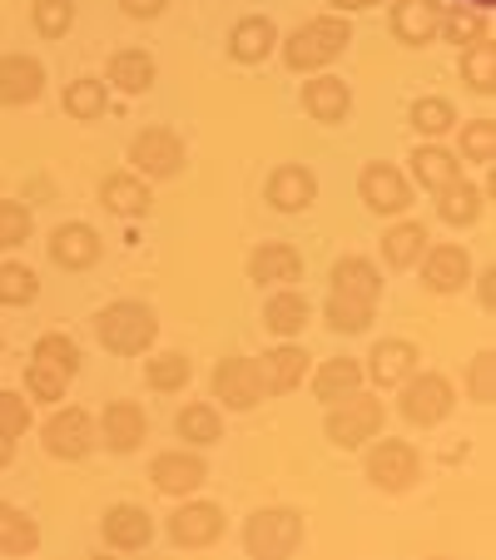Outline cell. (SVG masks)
I'll use <instances>...</instances> for the list:
<instances>
[{
  "mask_svg": "<svg viewBox=\"0 0 496 560\" xmlns=\"http://www.w3.org/2000/svg\"><path fill=\"white\" fill-rule=\"evenodd\" d=\"M348 45H353V15L323 11V15H313V21L293 25V31L278 40V60L293 74H323L348 55Z\"/></svg>",
  "mask_w": 496,
  "mask_h": 560,
  "instance_id": "obj_1",
  "label": "cell"
},
{
  "mask_svg": "<svg viewBox=\"0 0 496 560\" xmlns=\"http://www.w3.org/2000/svg\"><path fill=\"white\" fill-rule=\"evenodd\" d=\"M95 342L109 352V358H145L159 342V313L139 298H115L95 313Z\"/></svg>",
  "mask_w": 496,
  "mask_h": 560,
  "instance_id": "obj_2",
  "label": "cell"
},
{
  "mask_svg": "<svg viewBox=\"0 0 496 560\" xmlns=\"http://www.w3.org/2000/svg\"><path fill=\"white\" fill-rule=\"evenodd\" d=\"M323 412H327L323 417V436L338 446V452H362V446L388 427V402H382L372 387H358L353 397L323 407Z\"/></svg>",
  "mask_w": 496,
  "mask_h": 560,
  "instance_id": "obj_3",
  "label": "cell"
},
{
  "mask_svg": "<svg viewBox=\"0 0 496 560\" xmlns=\"http://www.w3.org/2000/svg\"><path fill=\"white\" fill-rule=\"evenodd\" d=\"M362 476H368V487L382 491V497H407L417 481H423V452L402 436H372L362 446Z\"/></svg>",
  "mask_w": 496,
  "mask_h": 560,
  "instance_id": "obj_4",
  "label": "cell"
},
{
  "mask_svg": "<svg viewBox=\"0 0 496 560\" xmlns=\"http://www.w3.org/2000/svg\"><path fill=\"white\" fill-rule=\"evenodd\" d=\"M397 417L407 427H423V432H432V427H442L447 417L457 412V387L447 372H432V368H417L407 382H397Z\"/></svg>",
  "mask_w": 496,
  "mask_h": 560,
  "instance_id": "obj_5",
  "label": "cell"
},
{
  "mask_svg": "<svg viewBox=\"0 0 496 560\" xmlns=\"http://www.w3.org/2000/svg\"><path fill=\"white\" fill-rule=\"evenodd\" d=\"M125 164L149 184H170V179H180L184 164H189V144H184V135L170 125H145L129 139Z\"/></svg>",
  "mask_w": 496,
  "mask_h": 560,
  "instance_id": "obj_6",
  "label": "cell"
},
{
  "mask_svg": "<svg viewBox=\"0 0 496 560\" xmlns=\"http://www.w3.org/2000/svg\"><path fill=\"white\" fill-rule=\"evenodd\" d=\"M308 536V521L303 511L293 506H258L254 516L243 521V550L254 560H288Z\"/></svg>",
  "mask_w": 496,
  "mask_h": 560,
  "instance_id": "obj_7",
  "label": "cell"
},
{
  "mask_svg": "<svg viewBox=\"0 0 496 560\" xmlns=\"http://www.w3.org/2000/svg\"><path fill=\"white\" fill-rule=\"evenodd\" d=\"M41 446L45 456L55 462H90L100 446V432H95V417L85 407H50V417L41 422Z\"/></svg>",
  "mask_w": 496,
  "mask_h": 560,
  "instance_id": "obj_8",
  "label": "cell"
},
{
  "mask_svg": "<svg viewBox=\"0 0 496 560\" xmlns=\"http://www.w3.org/2000/svg\"><path fill=\"white\" fill-rule=\"evenodd\" d=\"M358 199H362V209L378 213V219H402V213H412L417 189H412L407 170H397L388 159H368L358 174Z\"/></svg>",
  "mask_w": 496,
  "mask_h": 560,
  "instance_id": "obj_9",
  "label": "cell"
},
{
  "mask_svg": "<svg viewBox=\"0 0 496 560\" xmlns=\"http://www.w3.org/2000/svg\"><path fill=\"white\" fill-rule=\"evenodd\" d=\"M229 530V516H223L219 501H204V497H184L180 506L164 516V536L174 540L180 550H209L223 540Z\"/></svg>",
  "mask_w": 496,
  "mask_h": 560,
  "instance_id": "obj_10",
  "label": "cell"
},
{
  "mask_svg": "<svg viewBox=\"0 0 496 560\" xmlns=\"http://www.w3.org/2000/svg\"><path fill=\"white\" fill-rule=\"evenodd\" d=\"M209 387H214V402L229 407V412H254V407L268 402L264 392V372H258V358H219L209 372Z\"/></svg>",
  "mask_w": 496,
  "mask_h": 560,
  "instance_id": "obj_11",
  "label": "cell"
},
{
  "mask_svg": "<svg viewBox=\"0 0 496 560\" xmlns=\"http://www.w3.org/2000/svg\"><path fill=\"white\" fill-rule=\"evenodd\" d=\"M149 481H154L159 497H194V491L209 481V462H204L199 446H170V452L149 456Z\"/></svg>",
  "mask_w": 496,
  "mask_h": 560,
  "instance_id": "obj_12",
  "label": "cell"
},
{
  "mask_svg": "<svg viewBox=\"0 0 496 560\" xmlns=\"http://www.w3.org/2000/svg\"><path fill=\"white\" fill-rule=\"evenodd\" d=\"M95 432L109 456H135L139 446L149 442V412L139 402L115 397V402H105V412L95 417Z\"/></svg>",
  "mask_w": 496,
  "mask_h": 560,
  "instance_id": "obj_13",
  "label": "cell"
},
{
  "mask_svg": "<svg viewBox=\"0 0 496 560\" xmlns=\"http://www.w3.org/2000/svg\"><path fill=\"white\" fill-rule=\"evenodd\" d=\"M417 273H423V288L437 298H452V293H466L472 283L476 264L462 244H427V254L417 258Z\"/></svg>",
  "mask_w": 496,
  "mask_h": 560,
  "instance_id": "obj_14",
  "label": "cell"
},
{
  "mask_svg": "<svg viewBox=\"0 0 496 560\" xmlns=\"http://www.w3.org/2000/svg\"><path fill=\"white\" fill-rule=\"evenodd\" d=\"M417 368H423V348L412 338H382V342H372V352L362 358V377H368L372 392H392Z\"/></svg>",
  "mask_w": 496,
  "mask_h": 560,
  "instance_id": "obj_15",
  "label": "cell"
},
{
  "mask_svg": "<svg viewBox=\"0 0 496 560\" xmlns=\"http://www.w3.org/2000/svg\"><path fill=\"white\" fill-rule=\"evenodd\" d=\"M45 248H50V264L60 268V273H90V268L105 258V238H100V229L95 223H80V219L60 223Z\"/></svg>",
  "mask_w": 496,
  "mask_h": 560,
  "instance_id": "obj_16",
  "label": "cell"
},
{
  "mask_svg": "<svg viewBox=\"0 0 496 560\" xmlns=\"http://www.w3.org/2000/svg\"><path fill=\"white\" fill-rule=\"evenodd\" d=\"M45 100V65L31 50L0 55V109H31Z\"/></svg>",
  "mask_w": 496,
  "mask_h": 560,
  "instance_id": "obj_17",
  "label": "cell"
},
{
  "mask_svg": "<svg viewBox=\"0 0 496 560\" xmlns=\"http://www.w3.org/2000/svg\"><path fill=\"white\" fill-rule=\"evenodd\" d=\"M308 85L298 90V105H303V115L313 119V125H348L353 115V85L343 80V74L323 70V74H303Z\"/></svg>",
  "mask_w": 496,
  "mask_h": 560,
  "instance_id": "obj_18",
  "label": "cell"
},
{
  "mask_svg": "<svg viewBox=\"0 0 496 560\" xmlns=\"http://www.w3.org/2000/svg\"><path fill=\"white\" fill-rule=\"evenodd\" d=\"M159 536L154 516H149L145 506H135V501H115V506L100 516V540H105L109 550H125V556H135V550H149Z\"/></svg>",
  "mask_w": 496,
  "mask_h": 560,
  "instance_id": "obj_19",
  "label": "cell"
},
{
  "mask_svg": "<svg viewBox=\"0 0 496 560\" xmlns=\"http://www.w3.org/2000/svg\"><path fill=\"white\" fill-rule=\"evenodd\" d=\"M442 25V0H388V31L407 50H427Z\"/></svg>",
  "mask_w": 496,
  "mask_h": 560,
  "instance_id": "obj_20",
  "label": "cell"
},
{
  "mask_svg": "<svg viewBox=\"0 0 496 560\" xmlns=\"http://www.w3.org/2000/svg\"><path fill=\"white\" fill-rule=\"evenodd\" d=\"M264 203L274 213H303V209H313V203H318V174H313V164H278V170H268Z\"/></svg>",
  "mask_w": 496,
  "mask_h": 560,
  "instance_id": "obj_21",
  "label": "cell"
},
{
  "mask_svg": "<svg viewBox=\"0 0 496 560\" xmlns=\"http://www.w3.org/2000/svg\"><path fill=\"white\" fill-rule=\"evenodd\" d=\"M100 209L115 213V219H149L154 213V184L139 179L135 170H115L100 179Z\"/></svg>",
  "mask_w": 496,
  "mask_h": 560,
  "instance_id": "obj_22",
  "label": "cell"
},
{
  "mask_svg": "<svg viewBox=\"0 0 496 560\" xmlns=\"http://www.w3.org/2000/svg\"><path fill=\"white\" fill-rule=\"evenodd\" d=\"M427 244H432L427 223L402 213V219H388V229H382V238H378V254H382V264H388V273H407V268H417V258L427 254Z\"/></svg>",
  "mask_w": 496,
  "mask_h": 560,
  "instance_id": "obj_23",
  "label": "cell"
},
{
  "mask_svg": "<svg viewBox=\"0 0 496 560\" xmlns=\"http://www.w3.org/2000/svg\"><path fill=\"white\" fill-rule=\"evenodd\" d=\"M243 268H249V283H258V288H293V283H303V254H298L293 244H284V238L258 244Z\"/></svg>",
  "mask_w": 496,
  "mask_h": 560,
  "instance_id": "obj_24",
  "label": "cell"
},
{
  "mask_svg": "<svg viewBox=\"0 0 496 560\" xmlns=\"http://www.w3.org/2000/svg\"><path fill=\"white\" fill-rule=\"evenodd\" d=\"M278 40H284V31H278L268 15H239V21L229 25L223 50H229L233 65H264L268 55H278Z\"/></svg>",
  "mask_w": 496,
  "mask_h": 560,
  "instance_id": "obj_25",
  "label": "cell"
},
{
  "mask_svg": "<svg viewBox=\"0 0 496 560\" xmlns=\"http://www.w3.org/2000/svg\"><path fill=\"white\" fill-rule=\"evenodd\" d=\"M407 179L412 189H447L452 179H462V159H457V149H447L442 139H423V144L407 154Z\"/></svg>",
  "mask_w": 496,
  "mask_h": 560,
  "instance_id": "obj_26",
  "label": "cell"
},
{
  "mask_svg": "<svg viewBox=\"0 0 496 560\" xmlns=\"http://www.w3.org/2000/svg\"><path fill=\"white\" fill-rule=\"evenodd\" d=\"M308 348L298 338H284L278 348H268L264 358H258V372H264V392L268 397H288V392H298L308 382Z\"/></svg>",
  "mask_w": 496,
  "mask_h": 560,
  "instance_id": "obj_27",
  "label": "cell"
},
{
  "mask_svg": "<svg viewBox=\"0 0 496 560\" xmlns=\"http://www.w3.org/2000/svg\"><path fill=\"white\" fill-rule=\"evenodd\" d=\"M154 80H159V65H154V55L139 50V45L115 50V55H109V65H105V85L119 90V95H129V100L149 95V90H154Z\"/></svg>",
  "mask_w": 496,
  "mask_h": 560,
  "instance_id": "obj_28",
  "label": "cell"
},
{
  "mask_svg": "<svg viewBox=\"0 0 496 560\" xmlns=\"http://www.w3.org/2000/svg\"><path fill=\"white\" fill-rule=\"evenodd\" d=\"M308 387H313V402L318 407L343 402V397H353L358 387H368V377H362V358H327V362H318V368L308 372Z\"/></svg>",
  "mask_w": 496,
  "mask_h": 560,
  "instance_id": "obj_29",
  "label": "cell"
},
{
  "mask_svg": "<svg viewBox=\"0 0 496 560\" xmlns=\"http://www.w3.org/2000/svg\"><path fill=\"white\" fill-rule=\"evenodd\" d=\"M308 323H313V303H308L298 288H268V298H264V328L274 332L278 342H284V338H303Z\"/></svg>",
  "mask_w": 496,
  "mask_h": 560,
  "instance_id": "obj_30",
  "label": "cell"
},
{
  "mask_svg": "<svg viewBox=\"0 0 496 560\" xmlns=\"http://www.w3.org/2000/svg\"><path fill=\"white\" fill-rule=\"evenodd\" d=\"M382 264L362 254H343L327 273V293H348V298H368V303H382Z\"/></svg>",
  "mask_w": 496,
  "mask_h": 560,
  "instance_id": "obj_31",
  "label": "cell"
},
{
  "mask_svg": "<svg viewBox=\"0 0 496 560\" xmlns=\"http://www.w3.org/2000/svg\"><path fill=\"white\" fill-rule=\"evenodd\" d=\"M437 199V223H447V229H472V223H482V213H486V189L482 184H472L462 174V179H452L447 189H437L432 194Z\"/></svg>",
  "mask_w": 496,
  "mask_h": 560,
  "instance_id": "obj_32",
  "label": "cell"
},
{
  "mask_svg": "<svg viewBox=\"0 0 496 560\" xmlns=\"http://www.w3.org/2000/svg\"><path fill=\"white\" fill-rule=\"evenodd\" d=\"M318 317H323L327 332L358 338V332H368L372 323H378V303H368V298H348V293H327L323 307H318Z\"/></svg>",
  "mask_w": 496,
  "mask_h": 560,
  "instance_id": "obj_33",
  "label": "cell"
},
{
  "mask_svg": "<svg viewBox=\"0 0 496 560\" xmlns=\"http://www.w3.org/2000/svg\"><path fill=\"white\" fill-rule=\"evenodd\" d=\"M60 109L74 119V125H100L109 115V85L100 74H80L60 90Z\"/></svg>",
  "mask_w": 496,
  "mask_h": 560,
  "instance_id": "obj_34",
  "label": "cell"
},
{
  "mask_svg": "<svg viewBox=\"0 0 496 560\" xmlns=\"http://www.w3.org/2000/svg\"><path fill=\"white\" fill-rule=\"evenodd\" d=\"M174 436H180L184 446H214L223 442V407L219 402H184L180 412H174Z\"/></svg>",
  "mask_w": 496,
  "mask_h": 560,
  "instance_id": "obj_35",
  "label": "cell"
},
{
  "mask_svg": "<svg viewBox=\"0 0 496 560\" xmlns=\"http://www.w3.org/2000/svg\"><path fill=\"white\" fill-rule=\"evenodd\" d=\"M437 40L457 45V50H466V45L476 40H492V11H482V5H442V25H437Z\"/></svg>",
  "mask_w": 496,
  "mask_h": 560,
  "instance_id": "obj_36",
  "label": "cell"
},
{
  "mask_svg": "<svg viewBox=\"0 0 496 560\" xmlns=\"http://www.w3.org/2000/svg\"><path fill=\"white\" fill-rule=\"evenodd\" d=\"M457 105L447 95H417L407 105V125H412V135L417 139H447L457 129Z\"/></svg>",
  "mask_w": 496,
  "mask_h": 560,
  "instance_id": "obj_37",
  "label": "cell"
},
{
  "mask_svg": "<svg viewBox=\"0 0 496 560\" xmlns=\"http://www.w3.org/2000/svg\"><path fill=\"white\" fill-rule=\"evenodd\" d=\"M145 387L159 392V397H174L194 382V362L189 352H145Z\"/></svg>",
  "mask_w": 496,
  "mask_h": 560,
  "instance_id": "obj_38",
  "label": "cell"
},
{
  "mask_svg": "<svg viewBox=\"0 0 496 560\" xmlns=\"http://www.w3.org/2000/svg\"><path fill=\"white\" fill-rule=\"evenodd\" d=\"M35 550H41V521L0 501V556H35Z\"/></svg>",
  "mask_w": 496,
  "mask_h": 560,
  "instance_id": "obj_39",
  "label": "cell"
},
{
  "mask_svg": "<svg viewBox=\"0 0 496 560\" xmlns=\"http://www.w3.org/2000/svg\"><path fill=\"white\" fill-rule=\"evenodd\" d=\"M457 74H462V85L472 95L492 100L496 95V45L492 40H476L466 50H457Z\"/></svg>",
  "mask_w": 496,
  "mask_h": 560,
  "instance_id": "obj_40",
  "label": "cell"
},
{
  "mask_svg": "<svg viewBox=\"0 0 496 560\" xmlns=\"http://www.w3.org/2000/svg\"><path fill=\"white\" fill-rule=\"evenodd\" d=\"M457 159L462 164H476V170H486L496 159V119L482 115V119H457Z\"/></svg>",
  "mask_w": 496,
  "mask_h": 560,
  "instance_id": "obj_41",
  "label": "cell"
},
{
  "mask_svg": "<svg viewBox=\"0 0 496 560\" xmlns=\"http://www.w3.org/2000/svg\"><path fill=\"white\" fill-rule=\"evenodd\" d=\"M41 298V273L21 258H5L0 264V307H31Z\"/></svg>",
  "mask_w": 496,
  "mask_h": 560,
  "instance_id": "obj_42",
  "label": "cell"
},
{
  "mask_svg": "<svg viewBox=\"0 0 496 560\" xmlns=\"http://www.w3.org/2000/svg\"><path fill=\"white\" fill-rule=\"evenodd\" d=\"M31 358L45 362V368H55V372H65V377H74L80 362H85V352H80V342H74L70 332H41L35 348H31Z\"/></svg>",
  "mask_w": 496,
  "mask_h": 560,
  "instance_id": "obj_43",
  "label": "cell"
},
{
  "mask_svg": "<svg viewBox=\"0 0 496 560\" xmlns=\"http://www.w3.org/2000/svg\"><path fill=\"white\" fill-rule=\"evenodd\" d=\"M31 31L41 40H65L74 31V0H31Z\"/></svg>",
  "mask_w": 496,
  "mask_h": 560,
  "instance_id": "obj_44",
  "label": "cell"
},
{
  "mask_svg": "<svg viewBox=\"0 0 496 560\" xmlns=\"http://www.w3.org/2000/svg\"><path fill=\"white\" fill-rule=\"evenodd\" d=\"M65 392H70V377L31 358V368H25V397H31L35 407H60Z\"/></svg>",
  "mask_w": 496,
  "mask_h": 560,
  "instance_id": "obj_45",
  "label": "cell"
},
{
  "mask_svg": "<svg viewBox=\"0 0 496 560\" xmlns=\"http://www.w3.org/2000/svg\"><path fill=\"white\" fill-rule=\"evenodd\" d=\"M35 219L21 199H0V254H15V248L31 244Z\"/></svg>",
  "mask_w": 496,
  "mask_h": 560,
  "instance_id": "obj_46",
  "label": "cell"
},
{
  "mask_svg": "<svg viewBox=\"0 0 496 560\" xmlns=\"http://www.w3.org/2000/svg\"><path fill=\"white\" fill-rule=\"evenodd\" d=\"M31 417H35V402L25 397V392H0V436H11V442H21L25 432H31Z\"/></svg>",
  "mask_w": 496,
  "mask_h": 560,
  "instance_id": "obj_47",
  "label": "cell"
},
{
  "mask_svg": "<svg viewBox=\"0 0 496 560\" xmlns=\"http://www.w3.org/2000/svg\"><path fill=\"white\" fill-rule=\"evenodd\" d=\"M492 372H496L492 348H482L472 362H466V397H472L476 407H492Z\"/></svg>",
  "mask_w": 496,
  "mask_h": 560,
  "instance_id": "obj_48",
  "label": "cell"
},
{
  "mask_svg": "<svg viewBox=\"0 0 496 560\" xmlns=\"http://www.w3.org/2000/svg\"><path fill=\"white\" fill-rule=\"evenodd\" d=\"M115 5L129 15V21H159V15L170 11V0H115Z\"/></svg>",
  "mask_w": 496,
  "mask_h": 560,
  "instance_id": "obj_49",
  "label": "cell"
},
{
  "mask_svg": "<svg viewBox=\"0 0 496 560\" xmlns=\"http://www.w3.org/2000/svg\"><path fill=\"white\" fill-rule=\"evenodd\" d=\"M472 283H476V303H482L486 307V313H492V283H496V273H492V268H482V273H472Z\"/></svg>",
  "mask_w": 496,
  "mask_h": 560,
  "instance_id": "obj_50",
  "label": "cell"
},
{
  "mask_svg": "<svg viewBox=\"0 0 496 560\" xmlns=\"http://www.w3.org/2000/svg\"><path fill=\"white\" fill-rule=\"evenodd\" d=\"M338 15H362V11H378V5H388V0H327Z\"/></svg>",
  "mask_w": 496,
  "mask_h": 560,
  "instance_id": "obj_51",
  "label": "cell"
},
{
  "mask_svg": "<svg viewBox=\"0 0 496 560\" xmlns=\"http://www.w3.org/2000/svg\"><path fill=\"white\" fill-rule=\"evenodd\" d=\"M11 462H15V442H11V436H0V471H5Z\"/></svg>",
  "mask_w": 496,
  "mask_h": 560,
  "instance_id": "obj_52",
  "label": "cell"
},
{
  "mask_svg": "<svg viewBox=\"0 0 496 560\" xmlns=\"http://www.w3.org/2000/svg\"><path fill=\"white\" fill-rule=\"evenodd\" d=\"M462 5H482V11H492L496 0H462Z\"/></svg>",
  "mask_w": 496,
  "mask_h": 560,
  "instance_id": "obj_53",
  "label": "cell"
},
{
  "mask_svg": "<svg viewBox=\"0 0 496 560\" xmlns=\"http://www.w3.org/2000/svg\"><path fill=\"white\" fill-rule=\"evenodd\" d=\"M0 352H5V342H0Z\"/></svg>",
  "mask_w": 496,
  "mask_h": 560,
  "instance_id": "obj_54",
  "label": "cell"
}]
</instances>
